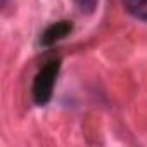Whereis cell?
<instances>
[{"instance_id": "cell-2", "label": "cell", "mask_w": 147, "mask_h": 147, "mask_svg": "<svg viewBox=\"0 0 147 147\" xmlns=\"http://www.w3.org/2000/svg\"><path fill=\"white\" fill-rule=\"evenodd\" d=\"M73 30V24L71 21H57L54 24H50L43 33H42V38H40V43L43 47H50L54 45L55 42L62 40L64 36H67Z\"/></svg>"}, {"instance_id": "cell-4", "label": "cell", "mask_w": 147, "mask_h": 147, "mask_svg": "<svg viewBox=\"0 0 147 147\" xmlns=\"http://www.w3.org/2000/svg\"><path fill=\"white\" fill-rule=\"evenodd\" d=\"M125 5L130 9V11H135V9H142L144 5H147V0H123Z\"/></svg>"}, {"instance_id": "cell-3", "label": "cell", "mask_w": 147, "mask_h": 147, "mask_svg": "<svg viewBox=\"0 0 147 147\" xmlns=\"http://www.w3.org/2000/svg\"><path fill=\"white\" fill-rule=\"evenodd\" d=\"M97 4H99V0H75V5L83 14H92L97 9Z\"/></svg>"}, {"instance_id": "cell-6", "label": "cell", "mask_w": 147, "mask_h": 147, "mask_svg": "<svg viewBox=\"0 0 147 147\" xmlns=\"http://www.w3.org/2000/svg\"><path fill=\"white\" fill-rule=\"evenodd\" d=\"M0 2H2V5H5V4H7V0H0Z\"/></svg>"}, {"instance_id": "cell-5", "label": "cell", "mask_w": 147, "mask_h": 147, "mask_svg": "<svg viewBox=\"0 0 147 147\" xmlns=\"http://www.w3.org/2000/svg\"><path fill=\"white\" fill-rule=\"evenodd\" d=\"M138 18L144 19V21H147V12H138Z\"/></svg>"}, {"instance_id": "cell-1", "label": "cell", "mask_w": 147, "mask_h": 147, "mask_svg": "<svg viewBox=\"0 0 147 147\" xmlns=\"http://www.w3.org/2000/svg\"><path fill=\"white\" fill-rule=\"evenodd\" d=\"M59 67H61V61L54 59L49 61L35 76L33 82V100L36 106H45L50 97H52V90L59 75Z\"/></svg>"}]
</instances>
